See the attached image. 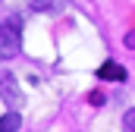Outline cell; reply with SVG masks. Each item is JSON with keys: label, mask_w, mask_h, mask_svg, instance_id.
<instances>
[{"label": "cell", "mask_w": 135, "mask_h": 132, "mask_svg": "<svg viewBox=\"0 0 135 132\" xmlns=\"http://www.w3.org/2000/svg\"><path fill=\"white\" fill-rule=\"evenodd\" d=\"M22 16H9L0 22V60H13L22 47Z\"/></svg>", "instance_id": "6da1fadb"}, {"label": "cell", "mask_w": 135, "mask_h": 132, "mask_svg": "<svg viewBox=\"0 0 135 132\" xmlns=\"http://www.w3.org/2000/svg\"><path fill=\"white\" fill-rule=\"evenodd\" d=\"M0 98L6 101L9 107H19V101H22L19 82H16V76H13L9 69H3V72H0Z\"/></svg>", "instance_id": "7a4b0ae2"}, {"label": "cell", "mask_w": 135, "mask_h": 132, "mask_svg": "<svg viewBox=\"0 0 135 132\" xmlns=\"http://www.w3.org/2000/svg\"><path fill=\"white\" fill-rule=\"evenodd\" d=\"M98 79H104V82H126V69L119 63H104L101 69H98Z\"/></svg>", "instance_id": "3957f363"}, {"label": "cell", "mask_w": 135, "mask_h": 132, "mask_svg": "<svg viewBox=\"0 0 135 132\" xmlns=\"http://www.w3.org/2000/svg\"><path fill=\"white\" fill-rule=\"evenodd\" d=\"M19 126H22V116H19L16 110H9V113L0 116V132H16Z\"/></svg>", "instance_id": "277c9868"}, {"label": "cell", "mask_w": 135, "mask_h": 132, "mask_svg": "<svg viewBox=\"0 0 135 132\" xmlns=\"http://www.w3.org/2000/svg\"><path fill=\"white\" fill-rule=\"evenodd\" d=\"M66 0H28V6H32L35 13H54V10H60Z\"/></svg>", "instance_id": "5b68a950"}, {"label": "cell", "mask_w": 135, "mask_h": 132, "mask_svg": "<svg viewBox=\"0 0 135 132\" xmlns=\"http://www.w3.org/2000/svg\"><path fill=\"white\" fill-rule=\"evenodd\" d=\"M123 132H135V107L126 110V116H123Z\"/></svg>", "instance_id": "8992f818"}, {"label": "cell", "mask_w": 135, "mask_h": 132, "mask_svg": "<svg viewBox=\"0 0 135 132\" xmlns=\"http://www.w3.org/2000/svg\"><path fill=\"white\" fill-rule=\"evenodd\" d=\"M123 44H126L129 50H135V29H129V32H126V38H123Z\"/></svg>", "instance_id": "52a82bcc"}, {"label": "cell", "mask_w": 135, "mask_h": 132, "mask_svg": "<svg viewBox=\"0 0 135 132\" xmlns=\"http://www.w3.org/2000/svg\"><path fill=\"white\" fill-rule=\"evenodd\" d=\"M88 101L98 107V104H104V95H101V91H94V95H88Z\"/></svg>", "instance_id": "ba28073f"}]
</instances>
